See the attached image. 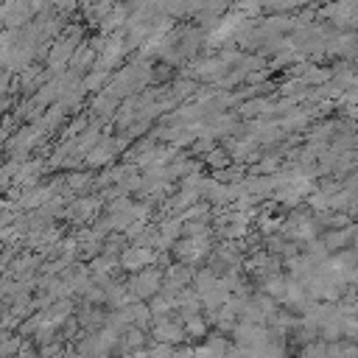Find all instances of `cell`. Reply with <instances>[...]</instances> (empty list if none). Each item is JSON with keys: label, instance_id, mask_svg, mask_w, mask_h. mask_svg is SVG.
Segmentation results:
<instances>
[{"label": "cell", "instance_id": "5", "mask_svg": "<svg viewBox=\"0 0 358 358\" xmlns=\"http://www.w3.org/2000/svg\"><path fill=\"white\" fill-rule=\"evenodd\" d=\"M185 333L187 336H193V338H204L207 336V322L196 313V316H187L185 319Z\"/></svg>", "mask_w": 358, "mask_h": 358}, {"label": "cell", "instance_id": "8", "mask_svg": "<svg viewBox=\"0 0 358 358\" xmlns=\"http://www.w3.org/2000/svg\"><path fill=\"white\" fill-rule=\"evenodd\" d=\"M229 159H227V154L224 151H213L210 154V165H215V168H221V165H227Z\"/></svg>", "mask_w": 358, "mask_h": 358}, {"label": "cell", "instance_id": "2", "mask_svg": "<svg viewBox=\"0 0 358 358\" xmlns=\"http://www.w3.org/2000/svg\"><path fill=\"white\" fill-rule=\"evenodd\" d=\"M154 338L168 341V344H179L185 338V324H179L176 319H168L165 313L154 316Z\"/></svg>", "mask_w": 358, "mask_h": 358}, {"label": "cell", "instance_id": "7", "mask_svg": "<svg viewBox=\"0 0 358 358\" xmlns=\"http://www.w3.org/2000/svg\"><path fill=\"white\" fill-rule=\"evenodd\" d=\"M173 352H176L173 344H168V341H157V344L148 350V358H173Z\"/></svg>", "mask_w": 358, "mask_h": 358}, {"label": "cell", "instance_id": "9", "mask_svg": "<svg viewBox=\"0 0 358 358\" xmlns=\"http://www.w3.org/2000/svg\"><path fill=\"white\" fill-rule=\"evenodd\" d=\"M173 358H196V350H190V347H176Z\"/></svg>", "mask_w": 358, "mask_h": 358}, {"label": "cell", "instance_id": "3", "mask_svg": "<svg viewBox=\"0 0 358 358\" xmlns=\"http://www.w3.org/2000/svg\"><path fill=\"white\" fill-rule=\"evenodd\" d=\"M151 260H154V252L145 249V246H131V249H126V252L120 255V266L129 268V271H140V268L148 266Z\"/></svg>", "mask_w": 358, "mask_h": 358}, {"label": "cell", "instance_id": "1", "mask_svg": "<svg viewBox=\"0 0 358 358\" xmlns=\"http://www.w3.org/2000/svg\"><path fill=\"white\" fill-rule=\"evenodd\" d=\"M159 271L157 268H140L131 280V296L137 299H145V296H154L159 294Z\"/></svg>", "mask_w": 358, "mask_h": 358}, {"label": "cell", "instance_id": "4", "mask_svg": "<svg viewBox=\"0 0 358 358\" xmlns=\"http://www.w3.org/2000/svg\"><path fill=\"white\" fill-rule=\"evenodd\" d=\"M204 249H207V241L187 238V241H179L173 252H176V257H179V260H196V257H201V255H204Z\"/></svg>", "mask_w": 358, "mask_h": 358}, {"label": "cell", "instance_id": "6", "mask_svg": "<svg viewBox=\"0 0 358 358\" xmlns=\"http://www.w3.org/2000/svg\"><path fill=\"white\" fill-rule=\"evenodd\" d=\"M299 358H327V341H308L299 347Z\"/></svg>", "mask_w": 358, "mask_h": 358}]
</instances>
